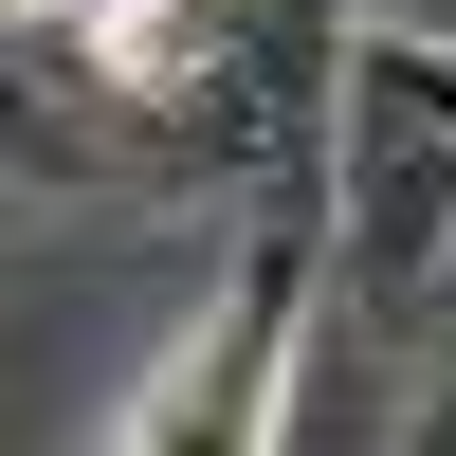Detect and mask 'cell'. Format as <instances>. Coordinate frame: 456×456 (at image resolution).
Listing matches in <instances>:
<instances>
[{
	"instance_id": "6da1fadb",
	"label": "cell",
	"mask_w": 456,
	"mask_h": 456,
	"mask_svg": "<svg viewBox=\"0 0 456 456\" xmlns=\"http://www.w3.org/2000/svg\"><path fill=\"white\" fill-rule=\"evenodd\" d=\"M402 438H438V456H456V311H438V347H420V402H402Z\"/></svg>"
}]
</instances>
